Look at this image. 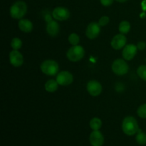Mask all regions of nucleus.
Instances as JSON below:
<instances>
[{
	"label": "nucleus",
	"mask_w": 146,
	"mask_h": 146,
	"mask_svg": "<svg viewBox=\"0 0 146 146\" xmlns=\"http://www.w3.org/2000/svg\"><path fill=\"white\" fill-rule=\"evenodd\" d=\"M9 61L14 67H19L24 64V57L18 50H13L9 53Z\"/></svg>",
	"instance_id": "nucleus-11"
},
{
	"label": "nucleus",
	"mask_w": 146,
	"mask_h": 146,
	"mask_svg": "<svg viewBox=\"0 0 146 146\" xmlns=\"http://www.w3.org/2000/svg\"><path fill=\"white\" fill-rule=\"evenodd\" d=\"M142 8L144 11H146V0H143L142 1Z\"/></svg>",
	"instance_id": "nucleus-27"
},
{
	"label": "nucleus",
	"mask_w": 146,
	"mask_h": 146,
	"mask_svg": "<svg viewBox=\"0 0 146 146\" xmlns=\"http://www.w3.org/2000/svg\"><path fill=\"white\" fill-rule=\"evenodd\" d=\"M52 16L57 21H66L70 17V12L65 7H58L53 10Z\"/></svg>",
	"instance_id": "nucleus-6"
},
{
	"label": "nucleus",
	"mask_w": 146,
	"mask_h": 146,
	"mask_svg": "<svg viewBox=\"0 0 146 146\" xmlns=\"http://www.w3.org/2000/svg\"><path fill=\"white\" fill-rule=\"evenodd\" d=\"M87 91L92 96H98L102 92V86L97 81H90L87 84Z\"/></svg>",
	"instance_id": "nucleus-9"
},
{
	"label": "nucleus",
	"mask_w": 146,
	"mask_h": 146,
	"mask_svg": "<svg viewBox=\"0 0 146 146\" xmlns=\"http://www.w3.org/2000/svg\"><path fill=\"white\" fill-rule=\"evenodd\" d=\"M135 140L136 142L140 145H145L146 144V133L144 132H142L141 130L139 129L138 134H137L136 137H135Z\"/></svg>",
	"instance_id": "nucleus-19"
},
{
	"label": "nucleus",
	"mask_w": 146,
	"mask_h": 146,
	"mask_svg": "<svg viewBox=\"0 0 146 146\" xmlns=\"http://www.w3.org/2000/svg\"><path fill=\"white\" fill-rule=\"evenodd\" d=\"M122 129L127 135H133L139 131L138 124L135 118L133 116H127L122 123Z\"/></svg>",
	"instance_id": "nucleus-1"
},
{
	"label": "nucleus",
	"mask_w": 146,
	"mask_h": 146,
	"mask_svg": "<svg viewBox=\"0 0 146 146\" xmlns=\"http://www.w3.org/2000/svg\"><path fill=\"white\" fill-rule=\"evenodd\" d=\"M41 70L47 76H55L58 71V64L54 60H46L41 64Z\"/></svg>",
	"instance_id": "nucleus-4"
},
{
	"label": "nucleus",
	"mask_w": 146,
	"mask_h": 146,
	"mask_svg": "<svg viewBox=\"0 0 146 146\" xmlns=\"http://www.w3.org/2000/svg\"><path fill=\"white\" fill-rule=\"evenodd\" d=\"M101 4L104 7H109L113 3V0H100Z\"/></svg>",
	"instance_id": "nucleus-25"
},
{
	"label": "nucleus",
	"mask_w": 146,
	"mask_h": 146,
	"mask_svg": "<svg viewBox=\"0 0 146 146\" xmlns=\"http://www.w3.org/2000/svg\"><path fill=\"white\" fill-rule=\"evenodd\" d=\"M126 37L123 34H118L113 38L111 41V46L115 50H120L124 48L126 44Z\"/></svg>",
	"instance_id": "nucleus-12"
},
{
	"label": "nucleus",
	"mask_w": 146,
	"mask_h": 146,
	"mask_svg": "<svg viewBox=\"0 0 146 146\" xmlns=\"http://www.w3.org/2000/svg\"><path fill=\"white\" fill-rule=\"evenodd\" d=\"M58 84L56 81V80L54 79H50L47 81L45 84L44 88L47 92L49 93H54L58 89Z\"/></svg>",
	"instance_id": "nucleus-16"
},
{
	"label": "nucleus",
	"mask_w": 146,
	"mask_h": 146,
	"mask_svg": "<svg viewBox=\"0 0 146 146\" xmlns=\"http://www.w3.org/2000/svg\"><path fill=\"white\" fill-rule=\"evenodd\" d=\"M115 1H118V2H120V3H123V2H125L127 0H115Z\"/></svg>",
	"instance_id": "nucleus-28"
},
{
	"label": "nucleus",
	"mask_w": 146,
	"mask_h": 146,
	"mask_svg": "<svg viewBox=\"0 0 146 146\" xmlns=\"http://www.w3.org/2000/svg\"><path fill=\"white\" fill-rule=\"evenodd\" d=\"M68 42L71 44L72 46H76L79 44L80 42V37L78 34H75V33H72L68 36Z\"/></svg>",
	"instance_id": "nucleus-20"
},
{
	"label": "nucleus",
	"mask_w": 146,
	"mask_h": 146,
	"mask_svg": "<svg viewBox=\"0 0 146 146\" xmlns=\"http://www.w3.org/2000/svg\"><path fill=\"white\" fill-rule=\"evenodd\" d=\"M56 80L58 82V85L66 86H68L72 84L74 81V77L69 71H64L57 74Z\"/></svg>",
	"instance_id": "nucleus-7"
},
{
	"label": "nucleus",
	"mask_w": 146,
	"mask_h": 146,
	"mask_svg": "<svg viewBox=\"0 0 146 146\" xmlns=\"http://www.w3.org/2000/svg\"><path fill=\"white\" fill-rule=\"evenodd\" d=\"M137 74L141 79L146 81V66H140L137 70Z\"/></svg>",
	"instance_id": "nucleus-22"
},
{
	"label": "nucleus",
	"mask_w": 146,
	"mask_h": 146,
	"mask_svg": "<svg viewBox=\"0 0 146 146\" xmlns=\"http://www.w3.org/2000/svg\"><path fill=\"white\" fill-rule=\"evenodd\" d=\"M101 32V26L96 22H91L88 24L86 30V35L89 39H95Z\"/></svg>",
	"instance_id": "nucleus-8"
},
{
	"label": "nucleus",
	"mask_w": 146,
	"mask_h": 146,
	"mask_svg": "<svg viewBox=\"0 0 146 146\" xmlns=\"http://www.w3.org/2000/svg\"><path fill=\"white\" fill-rule=\"evenodd\" d=\"M85 55V50L81 46H72L66 53V56L69 61L77 62L82 59Z\"/></svg>",
	"instance_id": "nucleus-3"
},
{
	"label": "nucleus",
	"mask_w": 146,
	"mask_h": 146,
	"mask_svg": "<svg viewBox=\"0 0 146 146\" xmlns=\"http://www.w3.org/2000/svg\"><path fill=\"white\" fill-rule=\"evenodd\" d=\"M27 12V5L24 1H17L10 8V15L13 19H21Z\"/></svg>",
	"instance_id": "nucleus-2"
},
{
	"label": "nucleus",
	"mask_w": 146,
	"mask_h": 146,
	"mask_svg": "<svg viewBox=\"0 0 146 146\" xmlns=\"http://www.w3.org/2000/svg\"><path fill=\"white\" fill-rule=\"evenodd\" d=\"M59 24L54 20H50L46 25V32L51 36H56L59 32Z\"/></svg>",
	"instance_id": "nucleus-14"
},
{
	"label": "nucleus",
	"mask_w": 146,
	"mask_h": 146,
	"mask_svg": "<svg viewBox=\"0 0 146 146\" xmlns=\"http://www.w3.org/2000/svg\"><path fill=\"white\" fill-rule=\"evenodd\" d=\"M129 67L128 64L123 59L115 60L112 64V71L118 76H123L128 73Z\"/></svg>",
	"instance_id": "nucleus-5"
},
{
	"label": "nucleus",
	"mask_w": 146,
	"mask_h": 146,
	"mask_svg": "<svg viewBox=\"0 0 146 146\" xmlns=\"http://www.w3.org/2000/svg\"><path fill=\"white\" fill-rule=\"evenodd\" d=\"M102 126V121L98 118H94L90 121V127L94 131H98Z\"/></svg>",
	"instance_id": "nucleus-18"
},
{
	"label": "nucleus",
	"mask_w": 146,
	"mask_h": 146,
	"mask_svg": "<svg viewBox=\"0 0 146 146\" xmlns=\"http://www.w3.org/2000/svg\"><path fill=\"white\" fill-rule=\"evenodd\" d=\"M138 48L135 44H128L125 45L122 51V56L126 61H131L136 55Z\"/></svg>",
	"instance_id": "nucleus-10"
},
{
	"label": "nucleus",
	"mask_w": 146,
	"mask_h": 146,
	"mask_svg": "<svg viewBox=\"0 0 146 146\" xmlns=\"http://www.w3.org/2000/svg\"><path fill=\"white\" fill-rule=\"evenodd\" d=\"M137 113L141 118H146V104H143L138 108Z\"/></svg>",
	"instance_id": "nucleus-23"
},
{
	"label": "nucleus",
	"mask_w": 146,
	"mask_h": 146,
	"mask_svg": "<svg viewBox=\"0 0 146 146\" xmlns=\"http://www.w3.org/2000/svg\"><path fill=\"white\" fill-rule=\"evenodd\" d=\"M146 47V44L144 41H140V42L138 43L137 44V48H138V50H141V51H143L145 48Z\"/></svg>",
	"instance_id": "nucleus-26"
},
{
	"label": "nucleus",
	"mask_w": 146,
	"mask_h": 146,
	"mask_svg": "<svg viewBox=\"0 0 146 146\" xmlns=\"http://www.w3.org/2000/svg\"><path fill=\"white\" fill-rule=\"evenodd\" d=\"M109 22V18L107 16H104V17H101V19L98 21V24H99L101 27H104V26H106L107 24Z\"/></svg>",
	"instance_id": "nucleus-24"
},
{
	"label": "nucleus",
	"mask_w": 146,
	"mask_h": 146,
	"mask_svg": "<svg viewBox=\"0 0 146 146\" xmlns=\"http://www.w3.org/2000/svg\"><path fill=\"white\" fill-rule=\"evenodd\" d=\"M118 30L121 32V34H126L131 30V24L128 21H123L120 23Z\"/></svg>",
	"instance_id": "nucleus-17"
},
{
	"label": "nucleus",
	"mask_w": 146,
	"mask_h": 146,
	"mask_svg": "<svg viewBox=\"0 0 146 146\" xmlns=\"http://www.w3.org/2000/svg\"><path fill=\"white\" fill-rule=\"evenodd\" d=\"M19 29L24 33H29L33 29V24L29 19H20L18 23Z\"/></svg>",
	"instance_id": "nucleus-15"
},
{
	"label": "nucleus",
	"mask_w": 146,
	"mask_h": 146,
	"mask_svg": "<svg viewBox=\"0 0 146 146\" xmlns=\"http://www.w3.org/2000/svg\"><path fill=\"white\" fill-rule=\"evenodd\" d=\"M90 143L92 146H102L104 143V138L99 131H94L89 137Z\"/></svg>",
	"instance_id": "nucleus-13"
},
{
	"label": "nucleus",
	"mask_w": 146,
	"mask_h": 146,
	"mask_svg": "<svg viewBox=\"0 0 146 146\" xmlns=\"http://www.w3.org/2000/svg\"><path fill=\"white\" fill-rule=\"evenodd\" d=\"M11 46L14 50H19L22 46V41L19 38H14L11 41Z\"/></svg>",
	"instance_id": "nucleus-21"
}]
</instances>
